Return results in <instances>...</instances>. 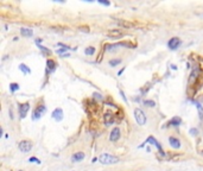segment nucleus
<instances>
[{
	"label": "nucleus",
	"instance_id": "f257e3e1",
	"mask_svg": "<svg viewBox=\"0 0 203 171\" xmlns=\"http://www.w3.org/2000/svg\"><path fill=\"white\" fill-rule=\"evenodd\" d=\"M99 160H100V163H102L104 165H110V164H116V163H119V158L115 157V156H112V154H109V153L100 154Z\"/></svg>",
	"mask_w": 203,
	"mask_h": 171
},
{
	"label": "nucleus",
	"instance_id": "f03ea898",
	"mask_svg": "<svg viewBox=\"0 0 203 171\" xmlns=\"http://www.w3.org/2000/svg\"><path fill=\"white\" fill-rule=\"evenodd\" d=\"M134 118L137 120V122H138V125H140V126L146 124V115L140 108H135L134 110Z\"/></svg>",
	"mask_w": 203,
	"mask_h": 171
},
{
	"label": "nucleus",
	"instance_id": "7ed1b4c3",
	"mask_svg": "<svg viewBox=\"0 0 203 171\" xmlns=\"http://www.w3.org/2000/svg\"><path fill=\"white\" fill-rule=\"evenodd\" d=\"M18 147H19V150L23 153H27V152H30L32 149V143L30 140H22L18 144Z\"/></svg>",
	"mask_w": 203,
	"mask_h": 171
},
{
	"label": "nucleus",
	"instance_id": "20e7f679",
	"mask_svg": "<svg viewBox=\"0 0 203 171\" xmlns=\"http://www.w3.org/2000/svg\"><path fill=\"white\" fill-rule=\"evenodd\" d=\"M18 110H19L20 118L24 119L26 115H27V112H29V110H30V104H29V102L19 104V105H18Z\"/></svg>",
	"mask_w": 203,
	"mask_h": 171
},
{
	"label": "nucleus",
	"instance_id": "39448f33",
	"mask_svg": "<svg viewBox=\"0 0 203 171\" xmlns=\"http://www.w3.org/2000/svg\"><path fill=\"white\" fill-rule=\"evenodd\" d=\"M45 112H46V107H45L44 105H38V106L36 107V110L33 111V120L40 119V117H42Z\"/></svg>",
	"mask_w": 203,
	"mask_h": 171
},
{
	"label": "nucleus",
	"instance_id": "423d86ee",
	"mask_svg": "<svg viewBox=\"0 0 203 171\" xmlns=\"http://www.w3.org/2000/svg\"><path fill=\"white\" fill-rule=\"evenodd\" d=\"M180 44V39L178 38V37H173V38H171V39L169 40V43H167V46H169L170 50H176V49L179 46Z\"/></svg>",
	"mask_w": 203,
	"mask_h": 171
},
{
	"label": "nucleus",
	"instance_id": "0eeeda50",
	"mask_svg": "<svg viewBox=\"0 0 203 171\" xmlns=\"http://www.w3.org/2000/svg\"><path fill=\"white\" fill-rule=\"evenodd\" d=\"M201 75V69L200 68H195L194 70L191 71V74H190V77H189V84H192L196 80L198 79V76Z\"/></svg>",
	"mask_w": 203,
	"mask_h": 171
},
{
	"label": "nucleus",
	"instance_id": "6e6552de",
	"mask_svg": "<svg viewBox=\"0 0 203 171\" xmlns=\"http://www.w3.org/2000/svg\"><path fill=\"white\" fill-rule=\"evenodd\" d=\"M120 135H121V133H120V128L115 127V128H113L112 132H110V134H109V140H110V141H118V140H119V138H120Z\"/></svg>",
	"mask_w": 203,
	"mask_h": 171
},
{
	"label": "nucleus",
	"instance_id": "1a4fd4ad",
	"mask_svg": "<svg viewBox=\"0 0 203 171\" xmlns=\"http://www.w3.org/2000/svg\"><path fill=\"white\" fill-rule=\"evenodd\" d=\"M103 119H104V124L107 126H109V125H112L114 122V114L112 112H106L103 115Z\"/></svg>",
	"mask_w": 203,
	"mask_h": 171
},
{
	"label": "nucleus",
	"instance_id": "9d476101",
	"mask_svg": "<svg viewBox=\"0 0 203 171\" xmlns=\"http://www.w3.org/2000/svg\"><path fill=\"white\" fill-rule=\"evenodd\" d=\"M169 144H170V146H171L172 149H179L180 147V141H179V139H177L176 137H169Z\"/></svg>",
	"mask_w": 203,
	"mask_h": 171
},
{
	"label": "nucleus",
	"instance_id": "9b49d317",
	"mask_svg": "<svg viewBox=\"0 0 203 171\" xmlns=\"http://www.w3.org/2000/svg\"><path fill=\"white\" fill-rule=\"evenodd\" d=\"M86 157V154L83 153V152H75V153L71 156V162L73 163H77V162H81V160H83Z\"/></svg>",
	"mask_w": 203,
	"mask_h": 171
},
{
	"label": "nucleus",
	"instance_id": "f8f14e48",
	"mask_svg": "<svg viewBox=\"0 0 203 171\" xmlns=\"http://www.w3.org/2000/svg\"><path fill=\"white\" fill-rule=\"evenodd\" d=\"M146 143H149V144H152V145H155L156 147H157L158 150H159V151H160V153L162 154H164V152H163V149H162V145L159 143H158L157 140H156L155 139V137H152V135H151V137H149L146 139Z\"/></svg>",
	"mask_w": 203,
	"mask_h": 171
},
{
	"label": "nucleus",
	"instance_id": "ddd939ff",
	"mask_svg": "<svg viewBox=\"0 0 203 171\" xmlns=\"http://www.w3.org/2000/svg\"><path fill=\"white\" fill-rule=\"evenodd\" d=\"M56 62L54 61V59H46V73H51V71H54L55 69H56Z\"/></svg>",
	"mask_w": 203,
	"mask_h": 171
},
{
	"label": "nucleus",
	"instance_id": "4468645a",
	"mask_svg": "<svg viewBox=\"0 0 203 171\" xmlns=\"http://www.w3.org/2000/svg\"><path fill=\"white\" fill-rule=\"evenodd\" d=\"M52 118L56 121H61L63 119V111L62 108H56V110L52 112Z\"/></svg>",
	"mask_w": 203,
	"mask_h": 171
},
{
	"label": "nucleus",
	"instance_id": "2eb2a0df",
	"mask_svg": "<svg viewBox=\"0 0 203 171\" xmlns=\"http://www.w3.org/2000/svg\"><path fill=\"white\" fill-rule=\"evenodd\" d=\"M20 35L23 37H31L33 35V31L32 29H26V28H22L20 29Z\"/></svg>",
	"mask_w": 203,
	"mask_h": 171
},
{
	"label": "nucleus",
	"instance_id": "dca6fc26",
	"mask_svg": "<svg viewBox=\"0 0 203 171\" xmlns=\"http://www.w3.org/2000/svg\"><path fill=\"white\" fill-rule=\"evenodd\" d=\"M116 22V24L118 25H120V26H122V28H126V29H128V28H132L133 26V23H130V22H126V20H121V19H116L115 20Z\"/></svg>",
	"mask_w": 203,
	"mask_h": 171
},
{
	"label": "nucleus",
	"instance_id": "f3484780",
	"mask_svg": "<svg viewBox=\"0 0 203 171\" xmlns=\"http://www.w3.org/2000/svg\"><path fill=\"white\" fill-rule=\"evenodd\" d=\"M180 124H182V119H180L179 117H173V118L169 121V125H171V126H179Z\"/></svg>",
	"mask_w": 203,
	"mask_h": 171
},
{
	"label": "nucleus",
	"instance_id": "a211bd4d",
	"mask_svg": "<svg viewBox=\"0 0 203 171\" xmlns=\"http://www.w3.org/2000/svg\"><path fill=\"white\" fill-rule=\"evenodd\" d=\"M121 31L120 30H109L108 31V37H110V38H112V36H114L113 37V38H116V37H119V36H121Z\"/></svg>",
	"mask_w": 203,
	"mask_h": 171
},
{
	"label": "nucleus",
	"instance_id": "6ab92c4d",
	"mask_svg": "<svg viewBox=\"0 0 203 171\" xmlns=\"http://www.w3.org/2000/svg\"><path fill=\"white\" fill-rule=\"evenodd\" d=\"M19 69L23 71V74H31V69L27 67V65H25L24 63H22V64H19Z\"/></svg>",
	"mask_w": 203,
	"mask_h": 171
},
{
	"label": "nucleus",
	"instance_id": "aec40b11",
	"mask_svg": "<svg viewBox=\"0 0 203 171\" xmlns=\"http://www.w3.org/2000/svg\"><path fill=\"white\" fill-rule=\"evenodd\" d=\"M96 51V49L94 48V46H88V48L85 49V53L86 55H88V56H92V55H94Z\"/></svg>",
	"mask_w": 203,
	"mask_h": 171
},
{
	"label": "nucleus",
	"instance_id": "412c9836",
	"mask_svg": "<svg viewBox=\"0 0 203 171\" xmlns=\"http://www.w3.org/2000/svg\"><path fill=\"white\" fill-rule=\"evenodd\" d=\"M121 63V59H109V62H108V64L110 65V67H116L118 64H120Z\"/></svg>",
	"mask_w": 203,
	"mask_h": 171
},
{
	"label": "nucleus",
	"instance_id": "4be33fe9",
	"mask_svg": "<svg viewBox=\"0 0 203 171\" xmlns=\"http://www.w3.org/2000/svg\"><path fill=\"white\" fill-rule=\"evenodd\" d=\"M20 88V86L18 83H11L10 84V89H11V92L12 93H14V92H17L18 89Z\"/></svg>",
	"mask_w": 203,
	"mask_h": 171
},
{
	"label": "nucleus",
	"instance_id": "5701e85b",
	"mask_svg": "<svg viewBox=\"0 0 203 171\" xmlns=\"http://www.w3.org/2000/svg\"><path fill=\"white\" fill-rule=\"evenodd\" d=\"M144 105L147 107H155L156 106V102L152 100H144Z\"/></svg>",
	"mask_w": 203,
	"mask_h": 171
},
{
	"label": "nucleus",
	"instance_id": "b1692460",
	"mask_svg": "<svg viewBox=\"0 0 203 171\" xmlns=\"http://www.w3.org/2000/svg\"><path fill=\"white\" fill-rule=\"evenodd\" d=\"M189 133H191V135H194V137H196V135L198 134V129L196 128V127H192V128H190Z\"/></svg>",
	"mask_w": 203,
	"mask_h": 171
},
{
	"label": "nucleus",
	"instance_id": "393cba45",
	"mask_svg": "<svg viewBox=\"0 0 203 171\" xmlns=\"http://www.w3.org/2000/svg\"><path fill=\"white\" fill-rule=\"evenodd\" d=\"M38 48L40 49V50L43 51V52H45V53H48V55H50L51 53V51L49 50V49H46V48H44V46H43V45H40V44H38Z\"/></svg>",
	"mask_w": 203,
	"mask_h": 171
},
{
	"label": "nucleus",
	"instance_id": "a878e982",
	"mask_svg": "<svg viewBox=\"0 0 203 171\" xmlns=\"http://www.w3.org/2000/svg\"><path fill=\"white\" fill-rule=\"evenodd\" d=\"M69 49H70V48H69V46H67V48H62V49H58V50H57L56 52L58 53V55H63V52H65V51H68V50H69Z\"/></svg>",
	"mask_w": 203,
	"mask_h": 171
},
{
	"label": "nucleus",
	"instance_id": "bb28decb",
	"mask_svg": "<svg viewBox=\"0 0 203 171\" xmlns=\"http://www.w3.org/2000/svg\"><path fill=\"white\" fill-rule=\"evenodd\" d=\"M29 162H31V163H37V164H40V160L38 159V158H36V157H31L30 159H29Z\"/></svg>",
	"mask_w": 203,
	"mask_h": 171
},
{
	"label": "nucleus",
	"instance_id": "cd10ccee",
	"mask_svg": "<svg viewBox=\"0 0 203 171\" xmlns=\"http://www.w3.org/2000/svg\"><path fill=\"white\" fill-rule=\"evenodd\" d=\"M80 30L81 31H83V32H89V28H88V26H81V28H80Z\"/></svg>",
	"mask_w": 203,
	"mask_h": 171
},
{
	"label": "nucleus",
	"instance_id": "c85d7f7f",
	"mask_svg": "<svg viewBox=\"0 0 203 171\" xmlns=\"http://www.w3.org/2000/svg\"><path fill=\"white\" fill-rule=\"evenodd\" d=\"M99 3L101 4V5H106V6H109L110 5L109 1H99Z\"/></svg>",
	"mask_w": 203,
	"mask_h": 171
},
{
	"label": "nucleus",
	"instance_id": "c756f323",
	"mask_svg": "<svg viewBox=\"0 0 203 171\" xmlns=\"http://www.w3.org/2000/svg\"><path fill=\"white\" fill-rule=\"evenodd\" d=\"M120 94H121L122 99H124V100H125V102H127V99H126V96H125V94H124V92H122V90H120Z\"/></svg>",
	"mask_w": 203,
	"mask_h": 171
},
{
	"label": "nucleus",
	"instance_id": "7c9ffc66",
	"mask_svg": "<svg viewBox=\"0 0 203 171\" xmlns=\"http://www.w3.org/2000/svg\"><path fill=\"white\" fill-rule=\"evenodd\" d=\"M198 62L202 64V68H203V58H202V57H198Z\"/></svg>",
	"mask_w": 203,
	"mask_h": 171
},
{
	"label": "nucleus",
	"instance_id": "2f4dec72",
	"mask_svg": "<svg viewBox=\"0 0 203 171\" xmlns=\"http://www.w3.org/2000/svg\"><path fill=\"white\" fill-rule=\"evenodd\" d=\"M124 70H125V68H122L121 70H120V71H119V73H118V75H121V74L124 73Z\"/></svg>",
	"mask_w": 203,
	"mask_h": 171
},
{
	"label": "nucleus",
	"instance_id": "473e14b6",
	"mask_svg": "<svg viewBox=\"0 0 203 171\" xmlns=\"http://www.w3.org/2000/svg\"><path fill=\"white\" fill-rule=\"evenodd\" d=\"M171 68H172V69H173V70H176V69H177V67H176L175 64H172V65H171Z\"/></svg>",
	"mask_w": 203,
	"mask_h": 171
},
{
	"label": "nucleus",
	"instance_id": "72a5a7b5",
	"mask_svg": "<svg viewBox=\"0 0 203 171\" xmlns=\"http://www.w3.org/2000/svg\"><path fill=\"white\" fill-rule=\"evenodd\" d=\"M196 14H197V16H203V13H202V14H198V13H196Z\"/></svg>",
	"mask_w": 203,
	"mask_h": 171
},
{
	"label": "nucleus",
	"instance_id": "f704fd0d",
	"mask_svg": "<svg viewBox=\"0 0 203 171\" xmlns=\"http://www.w3.org/2000/svg\"><path fill=\"white\" fill-rule=\"evenodd\" d=\"M19 171H22V170H19Z\"/></svg>",
	"mask_w": 203,
	"mask_h": 171
}]
</instances>
